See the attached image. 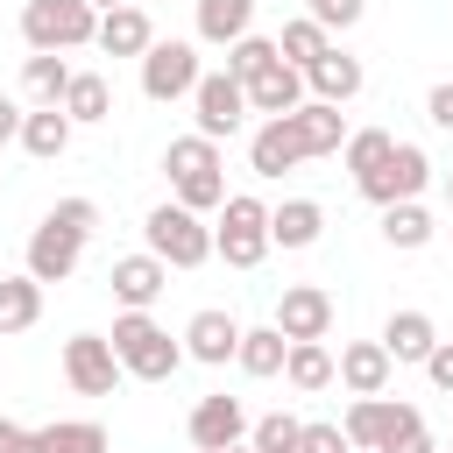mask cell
Wrapping results in <instances>:
<instances>
[{
    "label": "cell",
    "instance_id": "1",
    "mask_svg": "<svg viewBox=\"0 0 453 453\" xmlns=\"http://www.w3.org/2000/svg\"><path fill=\"white\" fill-rule=\"evenodd\" d=\"M163 170H170L184 212L205 219L212 205H226V163H219V142H205V134H177V142L163 149Z\"/></svg>",
    "mask_w": 453,
    "mask_h": 453
},
{
    "label": "cell",
    "instance_id": "2",
    "mask_svg": "<svg viewBox=\"0 0 453 453\" xmlns=\"http://www.w3.org/2000/svg\"><path fill=\"white\" fill-rule=\"evenodd\" d=\"M106 340H113L120 375H142V382H170V375H177V361H184V340H170L149 311H120Z\"/></svg>",
    "mask_w": 453,
    "mask_h": 453
},
{
    "label": "cell",
    "instance_id": "3",
    "mask_svg": "<svg viewBox=\"0 0 453 453\" xmlns=\"http://www.w3.org/2000/svg\"><path fill=\"white\" fill-rule=\"evenodd\" d=\"M142 234H149V255H156L163 269H198V262L212 255V226H205L198 212H184L177 198H163V205L142 219Z\"/></svg>",
    "mask_w": 453,
    "mask_h": 453
},
{
    "label": "cell",
    "instance_id": "4",
    "mask_svg": "<svg viewBox=\"0 0 453 453\" xmlns=\"http://www.w3.org/2000/svg\"><path fill=\"white\" fill-rule=\"evenodd\" d=\"M21 35H28V50L64 57V50H85L99 35V14L85 0H28L21 7Z\"/></svg>",
    "mask_w": 453,
    "mask_h": 453
},
{
    "label": "cell",
    "instance_id": "5",
    "mask_svg": "<svg viewBox=\"0 0 453 453\" xmlns=\"http://www.w3.org/2000/svg\"><path fill=\"white\" fill-rule=\"evenodd\" d=\"M212 255H226V269H255L269 255V205L255 191H234L219 205V226H212Z\"/></svg>",
    "mask_w": 453,
    "mask_h": 453
},
{
    "label": "cell",
    "instance_id": "6",
    "mask_svg": "<svg viewBox=\"0 0 453 453\" xmlns=\"http://www.w3.org/2000/svg\"><path fill=\"white\" fill-rule=\"evenodd\" d=\"M354 184H361V198H368V205H403V198H418V191L432 184V163H425V149H418V142H396V149H389L368 177H354Z\"/></svg>",
    "mask_w": 453,
    "mask_h": 453
},
{
    "label": "cell",
    "instance_id": "7",
    "mask_svg": "<svg viewBox=\"0 0 453 453\" xmlns=\"http://www.w3.org/2000/svg\"><path fill=\"white\" fill-rule=\"evenodd\" d=\"M198 50L191 42H149V57H142V92L156 99V106H170V99H191L198 92Z\"/></svg>",
    "mask_w": 453,
    "mask_h": 453
},
{
    "label": "cell",
    "instance_id": "8",
    "mask_svg": "<svg viewBox=\"0 0 453 453\" xmlns=\"http://www.w3.org/2000/svg\"><path fill=\"white\" fill-rule=\"evenodd\" d=\"M191 106H198V134H205V142H226V134H241V120H248V92H241V78H226V71H205L198 92H191Z\"/></svg>",
    "mask_w": 453,
    "mask_h": 453
},
{
    "label": "cell",
    "instance_id": "9",
    "mask_svg": "<svg viewBox=\"0 0 453 453\" xmlns=\"http://www.w3.org/2000/svg\"><path fill=\"white\" fill-rule=\"evenodd\" d=\"M64 375H71L78 396H113V382H120L113 340H106V333H71V340H64Z\"/></svg>",
    "mask_w": 453,
    "mask_h": 453
},
{
    "label": "cell",
    "instance_id": "10",
    "mask_svg": "<svg viewBox=\"0 0 453 453\" xmlns=\"http://www.w3.org/2000/svg\"><path fill=\"white\" fill-rule=\"evenodd\" d=\"M78 255H85V234L64 226L57 212H42V226L28 234V276H35V283H64V276L78 269Z\"/></svg>",
    "mask_w": 453,
    "mask_h": 453
},
{
    "label": "cell",
    "instance_id": "11",
    "mask_svg": "<svg viewBox=\"0 0 453 453\" xmlns=\"http://www.w3.org/2000/svg\"><path fill=\"white\" fill-rule=\"evenodd\" d=\"M290 347L297 340H326L333 333V290H319V283H290L283 297H276V319H269Z\"/></svg>",
    "mask_w": 453,
    "mask_h": 453
},
{
    "label": "cell",
    "instance_id": "12",
    "mask_svg": "<svg viewBox=\"0 0 453 453\" xmlns=\"http://www.w3.org/2000/svg\"><path fill=\"white\" fill-rule=\"evenodd\" d=\"M184 432H191V446H198V453H226V446H241V439H248V411H241V396H226V389H219V396H198Z\"/></svg>",
    "mask_w": 453,
    "mask_h": 453
},
{
    "label": "cell",
    "instance_id": "13",
    "mask_svg": "<svg viewBox=\"0 0 453 453\" xmlns=\"http://www.w3.org/2000/svg\"><path fill=\"white\" fill-rule=\"evenodd\" d=\"M411 418H418V403L354 396V403H347V418H340V432H347V446H354V453H382V439H389L396 425H411Z\"/></svg>",
    "mask_w": 453,
    "mask_h": 453
},
{
    "label": "cell",
    "instance_id": "14",
    "mask_svg": "<svg viewBox=\"0 0 453 453\" xmlns=\"http://www.w3.org/2000/svg\"><path fill=\"white\" fill-rule=\"evenodd\" d=\"M297 163H311L297 120H290V113H283V120H262L255 142H248V170H255V177H283V170H297Z\"/></svg>",
    "mask_w": 453,
    "mask_h": 453
},
{
    "label": "cell",
    "instance_id": "15",
    "mask_svg": "<svg viewBox=\"0 0 453 453\" xmlns=\"http://www.w3.org/2000/svg\"><path fill=\"white\" fill-rule=\"evenodd\" d=\"M234 347H241V319H234V311H219V304L191 311V326H184V354H191V361L219 368V361H234Z\"/></svg>",
    "mask_w": 453,
    "mask_h": 453
},
{
    "label": "cell",
    "instance_id": "16",
    "mask_svg": "<svg viewBox=\"0 0 453 453\" xmlns=\"http://www.w3.org/2000/svg\"><path fill=\"white\" fill-rule=\"evenodd\" d=\"M241 92H248V113H262V120H283V113H297V106H304V71H290V64L276 57V64H269L262 78H248Z\"/></svg>",
    "mask_w": 453,
    "mask_h": 453
},
{
    "label": "cell",
    "instance_id": "17",
    "mask_svg": "<svg viewBox=\"0 0 453 453\" xmlns=\"http://www.w3.org/2000/svg\"><path fill=\"white\" fill-rule=\"evenodd\" d=\"M106 283H113V297H120L127 311H149V304L170 290V269H163L156 255H120V262L106 269Z\"/></svg>",
    "mask_w": 453,
    "mask_h": 453
},
{
    "label": "cell",
    "instance_id": "18",
    "mask_svg": "<svg viewBox=\"0 0 453 453\" xmlns=\"http://www.w3.org/2000/svg\"><path fill=\"white\" fill-rule=\"evenodd\" d=\"M389 354H382V340H347L340 347V361H333V382H347L354 396H382L389 389Z\"/></svg>",
    "mask_w": 453,
    "mask_h": 453
},
{
    "label": "cell",
    "instance_id": "19",
    "mask_svg": "<svg viewBox=\"0 0 453 453\" xmlns=\"http://www.w3.org/2000/svg\"><path fill=\"white\" fill-rule=\"evenodd\" d=\"M361 57H347V50H326L319 64H304V92L319 99V106H347L354 92H361Z\"/></svg>",
    "mask_w": 453,
    "mask_h": 453
},
{
    "label": "cell",
    "instance_id": "20",
    "mask_svg": "<svg viewBox=\"0 0 453 453\" xmlns=\"http://www.w3.org/2000/svg\"><path fill=\"white\" fill-rule=\"evenodd\" d=\"M106 57H149V42H156V28H149V7L142 0H127V7H113V14H99V35H92Z\"/></svg>",
    "mask_w": 453,
    "mask_h": 453
},
{
    "label": "cell",
    "instance_id": "21",
    "mask_svg": "<svg viewBox=\"0 0 453 453\" xmlns=\"http://www.w3.org/2000/svg\"><path fill=\"white\" fill-rule=\"evenodd\" d=\"M326 234V205L319 198H283L269 205V248H311Z\"/></svg>",
    "mask_w": 453,
    "mask_h": 453
},
{
    "label": "cell",
    "instance_id": "22",
    "mask_svg": "<svg viewBox=\"0 0 453 453\" xmlns=\"http://www.w3.org/2000/svg\"><path fill=\"white\" fill-rule=\"evenodd\" d=\"M439 347V326H432V311H389V326H382V354L389 361H418L425 368V354Z\"/></svg>",
    "mask_w": 453,
    "mask_h": 453
},
{
    "label": "cell",
    "instance_id": "23",
    "mask_svg": "<svg viewBox=\"0 0 453 453\" xmlns=\"http://www.w3.org/2000/svg\"><path fill=\"white\" fill-rule=\"evenodd\" d=\"M21 453H106V425H92V418H57V425L28 432Z\"/></svg>",
    "mask_w": 453,
    "mask_h": 453
},
{
    "label": "cell",
    "instance_id": "24",
    "mask_svg": "<svg viewBox=\"0 0 453 453\" xmlns=\"http://www.w3.org/2000/svg\"><path fill=\"white\" fill-rule=\"evenodd\" d=\"M290 120H297V134H304V156H340V149H347V113H340V106L304 99Z\"/></svg>",
    "mask_w": 453,
    "mask_h": 453
},
{
    "label": "cell",
    "instance_id": "25",
    "mask_svg": "<svg viewBox=\"0 0 453 453\" xmlns=\"http://www.w3.org/2000/svg\"><path fill=\"white\" fill-rule=\"evenodd\" d=\"M21 149H28L35 163H57V156L71 149V113H64V106H35V113H21Z\"/></svg>",
    "mask_w": 453,
    "mask_h": 453
},
{
    "label": "cell",
    "instance_id": "26",
    "mask_svg": "<svg viewBox=\"0 0 453 453\" xmlns=\"http://www.w3.org/2000/svg\"><path fill=\"white\" fill-rule=\"evenodd\" d=\"M42 319V283L21 269V276H0V340L7 333H28Z\"/></svg>",
    "mask_w": 453,
    "mask_h": 453
},
{
    "label": "cell",
    "instance_id": "27",
    "mask_svg": "<svg viewBox=\"0 0 453 453\" xmlns=\"http://www.w3.org/2000/svg\"><path fill=\"white\" fill-rule=\"evenodd\" d=\"M248 28H255V0H198V35H205V42L234 50Z\"/></svg>",
    "mask_w": 453,
    "mask_h": 453
},
{
    "label": "cell",
    "instance_id": "28",
    "mask_svg": "<svg viewBox=\"0 0 453 453\" xmlns=\"http://www.w3.org/2000/svg\"><path fill=\"white\" fill-rule=\"evenodd\" d=\"M64 113H71V127H92V120H106V113H113V85H106L99 71H71Z\"/></svg>",
    "mask_w": 453,
    "mask_h": 453
},
{
    "label": "cell",
    "instance_id": "29",
    "mask_svg": "<svg viewBox=\"0 0 453 453\" xmlns=\"http://www.w3.org/2000/svg\"><path fill=\"white\" fill-rule=\"evenodd\" d=\"M283 354H290V340L276 333V326H241V347H234V361H241V375H283Z\"/></svg>",
    "mask_w": 453,
    "mask_h": 453
},
{
    "label": "cell",
    "instance_id": "30",
    "mask_svg": "<svg viewBox=\"0 0 453 453\" xmlns=\"http://www.w3.org/2000/svg\"><path fill=\"white\" fill-rule=\"evenodd\" d=\"M333 50V35L311 21V14H297V21H283V35H276V57L290 64V71H304V64H319Z\"/></svg>",
    "mask_w": 453,
    "mask_h": 453
},
{
    "label": "cell",
    "instance_id": "31",
    "mask_svg": "<svg viewBox=\"0 0 453 453\" xmlns=\"http://www.w3.org/2000/svg\"><path fill=\"white\" fill-rule=\"evenodd\" d=\"M21 92H28L35 106H64V92H71V64H64V57H42V50H35V57L21 64Z\"/></svg>",
    "mask_w": 453,
    "mask_h": 453
},
{
    "label": "cell",
    "instance_id": "32",
    "mask_svg": "<svg viewBox=\"0 0 453 453\" xmlns=\"http://www.w3.org/2000/svg\"><path fill=\"white\" fill-rule=\"evenodd\" d=\"M283 375H290V389H326L333 382V354H326V340H297L290 354H283Z\"/></svg>",
    "mask_w": 453,
    "mask_h": 453
},
{
    "label": "cell",
    "instance_id": "33",
    "mask_svg": "<svg viewBox=\"0 0 453 453\" xmlns=\"http://www.w3.org/2000/svg\"><path fill=\"white\" fill-rule=\"evenodd\" d=\"M382 241H389V248H425V241H432V212H425L418 198L382 205Z\"/></svg>",
    "mask_w": 453,
    "mask_h": 453
},
{
    "label": "cell",
    "instance_id": "34",
    "mask_svg": "<svg viewBox=\"0 0 453 453\" xmlns=\"http://www.w3.org/2000/svg\"><path fill=\"white\" fill-rule=\"evenodd\" d=\"M269 64H276V42H269V35H255V28L226 50V78H241V85H248V78H262Z\"/></svg>",
    "mask_w": 453,
    "mask_h": 453
},
{
    "label": "cell",
    "instance_id": "35",
    "mask_svg": "<svg viewBox=\"0 0 453 453\" xmlns=\"http://www.w3.org/2000/svg\"><path fill=\"white\" fill-rule=\"evenodd\" d=\"M297 432H304V418H290V411H269V418L248 425L255 453H297Z\"/></svg>",
    "mask_w": 453,
    "mask_h": 453
},
{
    "label": "cell",
    "instance_id": "36",
    "mask_svg": "<svg viewBox=\"0 0 453 453\" xmlns=\"http://www.w3.org/2000/svg\"><path fill=\"white\" fill-rule=\"evenodd\" d=\"M389 149H396V134H389V127H361V134H347V149H340V156H347V170H354V177H368Z\"/></svg>",
    "mask_w": 453,
    "mask_h": 453
},
{
    "label": "cell",
    "instance_id": "37",
    "mask_svg": "<svg viewBox=\"0 0 453 453\" xmlns=\"http://www.w3.org/2000/svg\"><path fill=\"white\" fill-rule=\"evenodd\" d=\"M304 7H311V21H319L326 35H333V28H354V21H361V0H304Z\"/></svg>",
    "mask_w": 453,
    "mask_h": 453
},
{
    "label": "cell",
    "instance_id": "38",
    "mask_svg": "<svg viewBox=\"0 0 453 453\" xmlns=\"http://www.w3.org/2000/svg\"><path fill=\"white\" fill-rule=\"evenodd\" d=\"M297 453H354V446H347L340 425H304V432H297Z\"/></svg>",
    "mask_w": 453,
    "mask_h": 453
},
{
    "label": "cell",
    "instance_id": "39",
    "mask_svg": "<svg viewBox=\"0 0 453 453\" xmlns=\"http://www.w3.org/2000/svg\"><path fill=\"white\" fill-rule=\"evenodd\" d=\"M382 453H432V432H425V418H411V425H396V432L382 439Z\"/></svg>",
    "mask_w": 453,
    "mask_h": 453
},
{
    "label": "cell",
    "instance_id": "40",
    "mask_svg": "<svg viewBox=\"0 0 453 453\" xmlns=\"http://www.w3.org/2000/svg\"><path fill=\"white\" fill-rule=\"evenodd\" d=\"M425 120H432V127H446V134H453V78H439V85H432V92H425Z\"/></svg>",
    "mask_w": 453,
    "mask_h": 453
},
{
    "label": "cell",
    "instance_id": "41",
    "mask_svg": "<svg viewBox=\"0 0 453 453\" xmlns=\"http://www.w3.org/2000/svg\"><path fill=\"white\" fill-rule=\"evenodd\" d=\"M425 375H432V382H439V389L453 396V340H439V347L425 354Z\"/></svg>",
    "mask_w": 453,
    "mask_h": 453
},
{
    "label": "cell",
    "instance_id": "42",
    "mask_svg": "<svg viewBox=\"0 0 453 453\" xmlns=\"http://www.w3.org/2000/svg\"><path fill=\"white\" fill-rule=\"evenodd\" d=\"M7 142H21V106H14V99H0V149H7Z\"/></svg>",
    "mask_w": 453,
    "mask_h": 453
},
{
    "label": "cell",
    "instance_id": "43",
    "mask_svg": "<svg viewBox=\"0 0 453 453\" xmlns=\"http://www.w3.org/2000/svg\"><path fill=\"white\" fill-rule=\"evenodd\" d=\"M21 446H28V432H21L14 418H0V453H21Z\"/></svg>",
    "mask_w": 453,
    "mask_h": 453
},
{
    "label": "cell",
    "instance_id": "44",
    "mask_svg": "<svg viewBox=\"0 0 453 453\" xmlns=\"http://www.w3.org/2000/svg\"><path fill=\"white\" fill-rule=\"evenodd\" d=\"M85 7H92V14H113V7H127V0H85Z\"/></svg>",
    "mask_w": 453,
    "mask_h": 453
},
{
    "label": "cell",
    "instance_id": "45",
    "mask_svg": "<svg viewBox=\"0 0 453 453\" xmlns=\"http://www.w3.org/2000/svg\"><path fill=\"white\" fill-rule=\"evenodd\" d=\"M446 205H453V177H446Z\"/></svg>",
    "mask_w": 453,
    "mask_h": 453
},
{
    "label": "cell",
    "instance_id": "46",
    "mask_svg": "<svg viewBox=\"0 0 453 453\" xmlns=\"http://www.w3.org/2000/svg\"><path fill=\"white\" fill-rule=\"evenodd\" d=\"M226 453H255V446H226Z\"/></svg>",
    "mask_w": 453,
    "mask_h": 453
}]
</instances>
